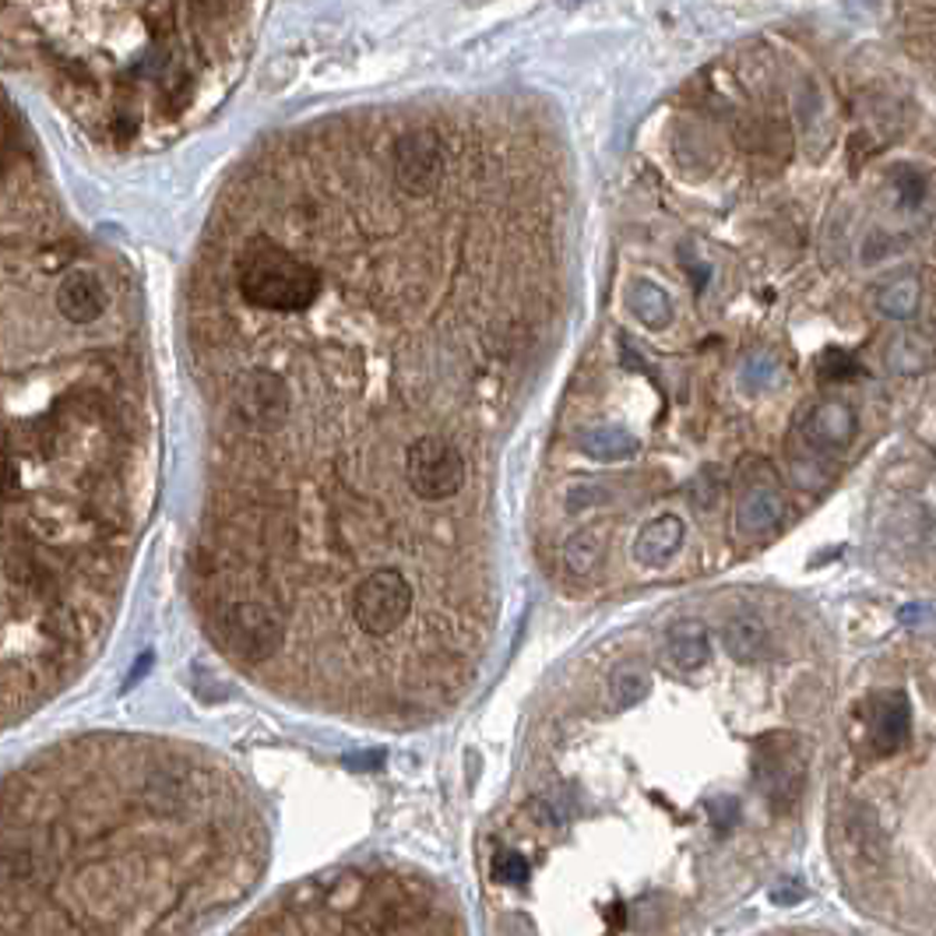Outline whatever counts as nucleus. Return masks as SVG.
Segmentation results:
<instances>
[{"label": "nucleus", "instance_id": "14", "mask_svg": "<svg viewBox=\"0 0 936 936\" xmlns=\"http://www.w3.org/2000/svg\"><path fill=\"white\" fill-rule=\"evenodd\" d=\"M577 448L595 461H620V458L637 455V437L631 430L606 422V427H592V430H585L582 437H577Z\"/></svg>", "mask_w": 936, "mask_h": 936}, {"label": "nucleus", "instance_id": "11", "mask_svg": "<svg viewBox=\"0 0 936 936\" xmlns=\"http://www.w3.org/2000/svg\"><path fill=\"white\" fill-rule=\"evenodd\" d=\"M782 518H786V500L778 497V489H768V486L747 489L740 507H735V528L750 535V539L768 535Z\"/></svg>", "mask_w": 936, "mask_h": 936}, {"label": "nucleus", "instance_id": "2", "mask_svg": "<svg viewBox=\"0 0 936 936\" xmlns=\"http://www.w3.org/2000/svg\"><path fill=\"white\" fill-rule=\"evenodd\" d=\"M416 606V592L409 585V577L401 571H373L367 574L352 592V620L367 637H388L394 631H401L412 616Z\"/></svg>", "mask_w": 936, "mask_h": 936}, {"label": "nucleus", "instance_id": "22", "mask_svg": "<svg viewBox=\"0 0 936 936\" xmlns=\"http://www.w3.org/2000/svg\"><path fill=\"white\" fill-rule=\"evenodd\" d=\"M528 859L525 856H518V852H500L497 859H494V880L497 884H507V887H521V884H528Z\"/></svg>", "mask_w": 936, "mask_h": 936}, {"label": "nucleus", "instance_id": "24", "mask_svg": "<svg viewBox=\"0 0 936 936\" xmlns=\"http://www.w3.org/2000/svg\"><path fill=\"white\" fill-rule=\"evenodd\" d=\"M802 898H807V890L796 887L792 880L778 884V887L771 890V901H778V905H796V901H802Z\"/></svg>", "mask_w": 936, "mask_h": 936}, {"label": "nucleus", "instance_id": "18", "mask_svg": "<svg viewBox=\"0 0 936 936\" xmlns=\"http://www.w3.org/2000/svg\"><path fill=\"white\" fill-rule=\"evenodd\" d=\"M598 564H602V535L592 528L574 532L564 546V567L577 577H588V574H595Z\"/></svg>", "mask_w": 936, "mask_h": 936}, {"label": "nucleus", "instance_id": "21", "mask_svg": "<svg viewBox=\"0 0 936 936\" xmlns=\"http://www.w3.org/2000/svg\"><path fill=\"white\" fill-rule=\"evenodd\" d=\"M613 698L620 708H634L649 698V676L637 673V669H620L613 676Z\"/></svg>", "mask_w": 936, "mask_h": 936}, {"label": "nucleus", "instance_id": "1", "mask_svg": "<svg viewBox=\"0 0 936 936\" xmlns=\"http://www.w3.org/2000/svg\"><path fill=\"white\" fill-rule=\"evenodd\" d=\"M321 267L282 243L251 240L236 257V289L264 314H303L321 296Z\"/></svg>", "mask_w": 936, "mask_h": 936}, {"label": "nucleus", "instance_id": "5", "mask_svg": "<svg viewBox=\"0 0 936 936\" xmlns=\"http://www.w3.org/2000/svg\"><path fill=\"white\" fill-rule=\"evenodd\" d=\"M222 637L240 659H272L279 649V616L264 602L243 598L222 613Z\"/></svg>", "mask_w": 936, "mask_h": 936}, {"label": "nucleus", "instance_id": "7", "mask_svg": "<svg viewBox=\"0 0 936 936\" xmlns=\"http://www.w3.org/2000/svg\"><path fill=\"white\" fill-rule=\"evenodd\" d=\"M866 722H869V743H874V750L880 757L898 753L908 743V735H911L908 698L901 694V690H887V694H877L874 701H869Z\"/></svg>", "mask_w": 936, "mask_h": 936}, {"label": "nucleus", "instance_id": "26", "mask_svg": "<svg viewBox=\"0 0 936 936\" xmlns=\"http://www.w3.org/2000/svg\"><path fill=\"white\" fill-rule=\"evenodd\" d=\"M564 4H582V0H564Z\"/></svg>", "mask_w": 936, "mask_h": 936}, {"label": "nucleus", "instance_id": "17", "mask_svg": "<svg viewBox=\"0 0 936 936\" xmlns=\"http://www.w3.org/2000/svg\"><path fill=\"white\" fill-rule=\"evenodd\" d=\"M919 300H923V285L919 279H895V282H887L880 293H877V310L884 318L890 321H908V318H916V310H919Z\"/></svg>", "mask_w": 936, "mask_h": 936}, {"label": "nucleus", "instance_id": "3", "mask_svg": "<svg viewBox=\"0 0 936 936\" xmlns=\"http://www.w3.org/2000/svg\"><path fill=\"white\" fill-rule=\"evenodd\" d=\"M391 176L394 187L409 197H430L448 176V142L430 124L401 130L391 145Z\"/></svg>", "mask_w": 936, "mask_h": 936}, {"label": "nucleus", "instance_id": "6", "mask_svg": "<svg viewBox=\"0 0 936 936\" xmlns=\"http://www.w3.org/2000/svg\"><path fill=\"white\" fill-rule=\"evenodd\" d=\"M895 26L905 53L936 81V0H895Z\"/></svg>", "mask_w": 936, "mask_h": 936}, {"label": "nucleus", "instance_id": "23", "mask_svg": "<svg viewBox=\"0 0 936 936\" xmlns=\"http://www.w3.org/2000/svg\"><path fill=\"white\" fill-rule=\"evenodd\" d=\"M708 813H711V820H715V828L725 835V831H732V823L740 820V802H735L732 796H715L708 802Z\"/></svg>", "mask_w": 936, "mask_h": 936}, {"label": "nucleus", "instance_id": "4", "mask_svg": "<svg viewBox=\"0 0 936 936\" xmlns=\"http://www.w3.org/2000/svg\"><path fill=\"white\" fill-rule=\"evenodd\" d=\"M406 482L419 500H448L465 486V458L448 437L422 433L406 448Z\"/></svg>", "mask_w": 936, "mask_h": 936}, {"label": "nucleus", "instance_id": "12", "mask_svg": "<svg viewBox=\"0 0 936 936\" xmlns=\"http://www.w3.org/2000/svg\"><path fill=\"white\" fill-rule=\"evenodd\" d=\"M665 655L673 659L676 669L683 673H694L711 659V644H708V627L701 620H680L669 627L665 634Z\"/></svg>", "mask_w": 936, "mask_h": 936}, {"label": "nucleus", "instance_id": "15", "mask_svg": "<svg viewBox=\"0 0 936 936\" xmlns=\"http://www.w3.org/2000/svg\"><path fill=\"white\" fill-rule=\"evenodd\" d=\"M631 310L644 328H655V331L673 321V300H669V293L659 282L649 279L631 285Z\"/></svg>", "mask_w": 936, "mask_h": 936}, {"label": "nucleus", "instance_id": "25", "mask_svg": "<svg viewBox=\"0 0 936 936\" xmlns=\"http://www.w3.org/2000/svg\"><path fill=\"white\" fill-rule=\"evenodd\" d=\"M929 616H933V613H929V610H919V606H905V610L898 613V620L908 623V627H919V623L929 620Z\"/></svg>", "mask_w": 936, "mask_h": 936}, {"label": "nucleus", "instance_id": "10", "mask_svg": "<svg viewBox=\"0 0 936 936\" xmlns=\"http://www.w3.org/2000/svg\"><path fill=\"white\" fill-rule=\"evenodd\" d=\"M856 433V412L849 401H820L807 419V440L813 448H845Z\"/></svg>", "mask_w": 936, "mask_h": 936}, {"label": "nucleus", "instance_id": "13", "mask_svg": "<svg viewBox=\"0 0 936 936\" xmlns=\"http://www.w3.org/2000/svg\"><path fill=\"white\" fill-rule=\"evenodd\" d=\"M722 644H725V652L735 662H757V659L764 655V644H768L764 620L753 616V613H743V616L729 620L725 631H722Z\"/></svg>", "mask_w": 936, "mask_h": 936}, {"label": "nucleus", "instance_id": "19", "mask_svg": "<svg viewBox=\"0 0 936 936\" xmlns=\"http://www.w3.org/2000/svg\"><path fill=\"white\" fill-rule=\"evenodd\" d=\"M743 388L747 391H768L778 384V363H774V355L768 352H753L750 360L743 363Z\"/></svg>", "mask_w": 936, "mask_h": 936}, {"label": "nucleus", "instance_id": "20", "mask_svg": "<svg viewBox=\"0 0 936 936\" xmlns=\"http://www.w3.org/2000/svg\"><path fill=\"white\" fill-rule=\"evenodd\" d=\"M817 373L823 381H852L859 373V363H856V355L845 349H823L817 355Z\"/></svg>", "mask_w": 936, "mask_h": 936}, {"label": "nucleus", "instance_id": "8", "mask_svg": "<svg viewBox=\"0 0 936 936\" xmlns=\"http://www.w3.org/2000/svg\"><path fill=\"white\" fill-rule=\"evenodd\" d=\"M57 310L71 324H92L106 314V285L92 272H71L57 285Z\"/></svg>", "mask_w": 936, "mask_h": 936}, {"label": "nucleus", "instance_id": "9", "mask_svg": "<svg viewBox=\"0 0 936 936\" xmlns=\"http://www.w3.org/2000/svg\"><path fill=\"white\" fill-rule=\"evenodd\" d=\"M686 539V528L676 515H659L652 518L649 525H644L637 532V539H634V556H637V564L644 567H662L669 564L673 556L680 553Z\"/></svg>", "mask_w": 936, "mask_h": 936}, {"label": "nucleus", "instance_id": "16", "mask_svg": "<svg viewBox=\"0 0 936 936\" xmlns=\"http://www.w3.org/2000/svg\"><path fill=\"white\" fill-rule=\"evenodd\" d=\"M887 363L901 377H916L933 363V342L926 339V334H916V331L898 334L887 349Z\"/></svg>", "mask_w": 936, "mask_h": 936}]
</instances>
